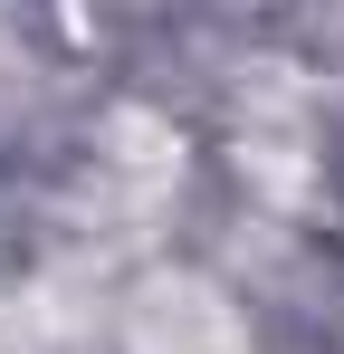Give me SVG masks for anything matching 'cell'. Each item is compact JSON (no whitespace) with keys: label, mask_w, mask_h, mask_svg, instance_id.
Returning <instances> with one entry per match:
<instances>
[{"label":"cell","mask_w":344,"mask_h":354,"mask_svg":"<svg viewBox=\"0 0 344 354\" xmlns=\"http://www.w3.org/2000/svg\"><path fill=\"white\" fill-rule=\"evenodd\" d=\"M134 335H144V354H239V326L211 288H153Z\"/></svg>","instance_id":"cell-1"}]
</instances>
